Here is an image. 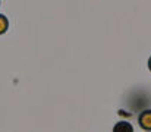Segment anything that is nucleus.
<instances>
[{
  "mask_svg": "<svg viewBox=\"0 0 151 132\" xmlns=\"http://www.w3.org/2000/svg\"><path fill=\"white\" fill-rule=\"evenodd\" d=\"M139 126L145 131H151V110H144L138 118Z\"/></svg>",
  "mask_w": 151,
  "mask_h": 132,
  "instance_id": "1",
  "label": "nucleus"
},
{
  "mask_svg": "<svg viewBox=\"0 0 151 132\" xmlns=\"http://www.w3.org/2000/svg\"><path fill=\"white\" fill-rule=\"evenodd\" d=\"M148 68L151 69V57H150V60H148Z\"/></svg>",
  "mask_w": 151,
  "mask_h": 132,
  "instance_id": "4",
  "label": "nucleus"
},
{
  "mask_svg": "<svg viewBox=\"0 0 151 132\" xmlns=\"http://www.w3.org/2000/svg\"><path fill=\"white\" fill-rule=\"evenodd\" d=\"M7 27H9V21L6 16L0 15V34H4L7 31Z\"/></svg>",
  "mask_w": 151,
  "mask_h": 132,
  "instance_id": "3",
  "label": "nucleus"
},
{
  "mask_svg": "<svg viewBox=\"0 0 151 132\" xmlns=\"http://www.w3.org/2000/svg\"><path fill=\"white\" fill-rule=\"evenodd\" d=\"M113 131H114V132H120V131L132 132V131H134V128H132V125H131V123H128V122H119L117 125H114Z\"/></svg>",
  "mask_w": 151,
  "mask_h": 132,
  "instance_id": "2",
  "label": "nucleus"
}]
</instances>
